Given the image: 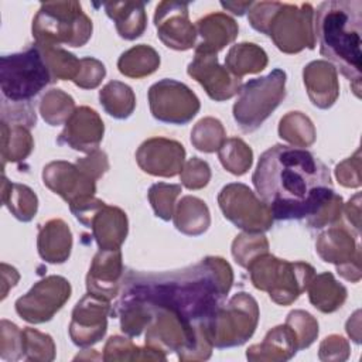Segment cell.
<instances>
[{"label":"cell","instance_id":"ee69618b","mask_svg":"<svg viewBox=\"0 0 362 362\" xmlns=\"http://www.w3.org/2000/svg\"><path fill=\"white\" fill-rule=\"evenodd\" d=\"M24 356L23 349V329L16 324L0 321V358L3 361H17Z\"/></svg>","mask_w":362,"mask_h":362},{"label":"cell","instance_id":"e575fe53","mask_svg":"<svg viewBox=\"0 0 362 362\" xmlns=\"http://www.w3.org/2000/svg\"><path fill=\"white\" fill-rule=\"evenodd\" d=\"M279 136L293 147H308L315 141L317 133L313 122L301 112H288L280 119Z\"/></svg>","mask_w":362,"mask_h":362},{"label":"cell","instance_id":"b9f144b4","mask_svg":"<svg viewBox=\"0 0 362 362\" xmlns=\"http://www.w3.org/2000/svg\"><path fill=\"white\" fill-rule=\"evenodd\" d=\"M181 192V185L156 182L148 189V201L154 214L163 221H170L174 214L175 199Z\"/></svg>","mask_w":362,"mask_h":362},{"label":"cell","instance_id":"e0dca14e","mask_svg":"<svg viewBox=\"0 0 362 362\" xmlns=\"http://www.w3.org/2000/svg\"><path fill=\"white\" fill-rule=\"evenodd\" d=\"M136 161L144 173L170 178L181 173L185 163V148L175 140L151 137L137 148Z\"/></svg>","mask_w":362,"mask_h":362},{"label":"cell","instance_id":"db71d44e","mask_svg":"<svg viewBox=\"0 0 362 362\" xmlns=\"http://www.w3.org/2000/svg\"><path fill=\"white\" fill-rule=\"evenodd\" d=\"M253 1H221V6L233 13L235 16H243L252 7Z\"/></svg>","mask_w":362,"mask_h":362},{"label":"cell","instance_id":"681fc988","mask_svg":"<svg viewBox=\"0 0 362 362\" xmlns=\"http://www.w3.org/2000/svg\"><path fill=\"white\" fill-rule=\"evenodd\" d=\"M349 356V344L341 335H329L322 339L318 349L321 361H345Z\"/></svg>","mask_w":362,"mask_h":362},{"label":"cell","instance_id":"f1b7e54d","mask_svg":"<svg viewBox=\"0 0 362 362\" xmlns=\"http://www.w3.org/2000/svg\"><path fill=\"white\" fill-rule=\"evenodd\" d=\"M266 51L253 42H239L229 48L225 57L226 69L240 78L247 74H257L267 66Z\"/></svg>","mask_w":362,"mask_h":362},{"label":"cell","instance_id":"ba28073f","mask_svg":"<svg viewBox=\"0 0 362 362\" xmlns=\"http://www.w3.org/2000/svg\"><path fill=\"white\" fill-rule=\"evenodd\" d=\"M286 72L273 69L269 75L249 79L242 85L233 103V119L245 133L255 132L286 96Z\"/></svg>","mask_w":362,"mask_h":362},{"label":"cell","instance_id":"d4e9b609","mask_svg":"<svg viewBox=\"0 0 362 362\" xmlns=\"http://www.w3.org/2000/svg\"><path fill=\"white\" fill-rule=\"evenodd\" d=\"M38 255L48 263H64L72 249V233L62 219H49L38 229Z\"/></svg>","mask_w":362,"mask_h":362},{"label":"cell","instance_id":"4dcf8cb0","mask_svg":"<svg viewBox=\"0 0 362 362\" xmlns=\"http://www.w3.org/2000/svg\"><path fill=\"white\" fill-rule=\"evenodd\" d=\"M160 66L158 52L146 44H139L124 51L117 61L119 72L129 78H144L151 75Z\"/></svg>","mask_w":362,"mask_h":362},{"label":"cell","instance_id":"7402d4cb","mask_svg":"<svg viewBox=\"0 0 362 362\" xmlns=\"http://www.w3.org/2000/svg\"><path fill=\"white\" fill-rule=\"evenodd\" d=\"M86 228L92 229V235L99 249L113 250L120 249L122 243L124 242L129 223L124 211L117 206L103 204L92 214Z\"/></svg>","mask_w":362,"mask_h":362},{"label":"cell","instance_id":"f35d334b","mask_svg":"<svg viewBox=\"0 0 362 362\" xmlns=\"http://www.w3.org/2000/svg\"><path fill=\"white\" fill-rule=\"evenodd\" d=\"M226 140V133L221 120L215 117L201 119L191 132L192 146L202 153H215Z\"/></svg>","mask_w":362,"mask_h":362},{"label":"cell","instance_id":"f907efd6","mask_svg":"<svg viewBox=\"0 0 362 362\" xmlns=\"http://www.w3.org/2000/svg\"><path fill=\"white\" fill-rule=\"evenodd\" d=\"M75 164L78 165V168L81 171H83L86 175H89L95 181L99 180L109 170L107 156L105 151H102L99 148L88 153V156H85L82 158H78Z\"/></svg>","mask_w":362,"mask_h":362},{"label":"cell","instance_id":"f6af8a7d","mask_svg":"<svg viewBox=\"0 0 362 362\" xmlns=\"http://www.w3.org/2000/svg\"><path fill=\"white\" fill-rule=\"evenodd\" d=\"M181 184L188 189H201L208 185L211 180V168L206 161L192 157L184 163L180 173Z\"/></svg>","mask_w":362,"mask_h":362},{"label":"cell","instance_id":"484cf974","mask_svg":"<svg viewBox=\"0 0 362 362\" xmlns=\"http://www.w3.org/2000/svg\"><path fill=\"white\" fill-rule=\"evenodd\" d=\"M103 7L122 38L132 41L144 33L147 16L143 1H115L105 3Z\"/></svg>","mask_w":362,"mask_h":362},{"label":"cell","instance_id":"cb8c5ba5","mask_svg":"<svg viewBox=\"0 0 362 362\" xmlns=\"http://www.w3.org/2000/svg\"><path fill=\"white\" fill-rule=\"evenodd\" d=\"M298 351L297 337L294 331L287 325H277L270 329L263 342L252 345L246 351V358L249 361H287L296 355Z\"/></svg>","mask_w":362,"mask_h":362},{"label":"cell","instance_id":"816d5d0a","mask_svg":"<svg viewBox=\"0 0 362 362\" xmlns=\"http://www.w3.org/2000/svg\"><path fill=\"white\" fill-rule=\"evenodd\" d=\"M351 226H354L355 233H359V219H361V194H355L342 208Z\"/></svg>","mask_w":362,"mask_h":362},{"label":"cell","instance_id":"8fae6325","mask_svg":"<svg viewBox=\"0 0 362 362\" xmlns=\"http://www.w3.org/2000/svg\"><path fill=\"white\" fill-rule=\"evenodd\" d=\"M154 119L170 124H187L199 112L198 96L182 82L161 79L153 83L147 93Z\"/></svg>","mask_w":362,"mask_h":362},{"label":"cell","instance_id":"30bf717a","mask_svg":"<svg viewBox=\"0 0 362 362\" xmlns=\"http://www.w3.org/2000/svg\"><path fill=\"white\" fill-rule=\"evenodd\" d=\"M218 204L223 216L245 232L263 233L273 225L270 208L242 182L225 185L218 195Z\"/></svg>","mask_w":362,"mask_h":362},{"label":"cell","instance_id":"d590c367","mask_svg":"<svg viewBox=\"0 0 362 362\" xmlns=\"http://www.w3.org/2000/svg\"><path fill=\"white\" fill-rule=\"evenodd\" d=\"M222 167L233 175H243L253 163L252 148L239 137H230L223 141L218 150Z\"/></svg>","mask_w":362,"mask_h":362},{"label":"cell","instance_id":"83f0119b","mask_svg":"<svg viewBox=\"0 0 362 362\" xmlns=\"http://www.w3.org/2000/svg\"><path fill=\"white\" fill-rule=\"evenodd\" d=\"M307 291L310 303L318 311L325 314L337 311L346 300L345 286L337 281L334 274L329 272L314 276L308 284Z\"/></svg>","mask_w":362,"mask_h":362},{"label":"cell","instance_id":"8d00e7d4","mask_svg":"<svg viewBox=\"0 0 362 362\" xmlns=\"http://www.w3.org/2000/svg\"><path fill=\"white\" fill-rule=\"evenodd\" d=\"M75 110V102L71 95L61 89H49L40 100V113L49 126L65 124Z\"/></svg>","mask_w":362,"mask_h":362},{"label":"cell","instance_id":"d6986e66","mask_svg":"<svg viewBox=\"0 0 362 362\" xmlns=\"http://www.w3.org/2000/svg\"><path fill=\"white\" fill-rule=\"evenodd\" d=\"M105 126L98 112L89 106H79L65 122L57 143L82 153H90L99 147Z\"/></svg>","mask_w":362,"mask_h":362},{"label":"cell","instance_id":"5bb4252c","mask_svg":"<svg viewBox=\"0 0 362 362\" xmlns=\"http://www.w3.org/2000/svg\"><path fill=\"white\" fill-rule=\"evenodd\" d=\"M112 311L109 300L85 294L74 307L69 337L76 346L86 348L99 342L107 329V315Z\"/></svg>","mask_w":362,"mask_h":362},{"label":"cell","instance_id":"836d02e7","mask_svg":"<svg viewBox=\"0 0 362 362\" xmlns=\"http://www.w3.org/2000/svg\"><path fill=\"white\" fill-rule=\"evenodd\" d=\"M103 361H165L167 355L151 346H136L129 338L110 337L103 348Z\"/></svg>","mask_w":362,"mask_h":362},{"label":"cell","instance_id":"60d3db41","mask_svg":"<svg viewBox=\"0 0 362 362\" xmlns=\"http://www.w3.org/2000/svg\"><path fill=\"white\" fill-rule=\"evenodd\" d=\"M266 252H269V242L263 233L245 232L238 235L232 242V256L245 269L256 256Z\"/></svg>","mask_w":362,"mask_h":362},{"label":"cell","instance_id":"9c48e42d","mask_svg":"<svg viewBox=\"0 0 362 362\" xmlns=\"http://www.w3.org/2000/svg\"><path fill=\"white\" fill-rule=\"evenodd\" d=\"M257 321V301L245 291L236 293L211 321V342L218 349L239 346L253 335Z\"/></svg>","mask_w":362,"mask_h":362},{"label":"cell","instance_id":"11a10c76","mask_svg":"<svg viewBox=\"0 0 362 362\" xmlns=\"http://www.w3.org/2000/svg\"><path fill=\"white\" fill-rule=\"evenodd\" d=\"M359 315H361V311L359 310L355 311V325L351 318L346 322V332L356 344L361 342V318H359Z\"/></svg>","mask_w":362,"mask_h":362},{"label":"cell","instance_id":"f5cc1de1","mask_svg":"<svg viewBox=\"0 0 362 362\" xmlns=\"http://www.w3.org/2000/svg\"><path fill=\"white\" fill-rule=\"evenodd\" d=\"M20 279V274L17 270L6 263H1V300L6 298L10 287H14Z\"/></svg>","mask_w":362,"mask_h":362},{"label":"cell","instance_id":"7bdbcfd3","mask_svg":"<svg viewBox=\"0 0 362 362\" xmlns=\"http://www.w3.org/2000/svg\"><path fill=\"white\" fill-rule=\"evenodd\" d=\"M286 324L294 331L297 337L298 351L308 348L318 335V322L307 311H303V310L290 311L286 318Z\"/></svg>","mask_w":362,"mask_h":362},{"label":"cell","instance_id":"7c38bea8","mask_svg":"<svg viewBox=\"0 0 362 362\" xmlns=\"http://www.w3.org/2000/svg\"><path fill=\"white\" fill-rule=\"evenodd\" d=\"M71 284L62 276H47L38 280L27 294L16 301V313L30 324L49 321L69 300Z\"/></svg>","mask_w":362,"mask_h":362},{"label":"cell","instance_id":"4fadbf2b","mask_svg":"<svg viewBox=\"0 0 362 362\" xmlns=\"http://www.w3.org/2000/svg\"><path fill=\"white\" fill-rule=\"evenodd\" d=\"M358 235L344 226L334 223L322 232L315 243L318 256L337 267L341 277L351 283L361 280V247L356 242Z\"/></svg>","mask_w":362,"mask_h":362},{"label":"cell","instance_id":"5b68a950","mask_svg":"<svg viewBox=\"0 0 362 362\" xmlns=\"http://www.w3.org/2000/svg\"><path fill=\"white\" fill-rule=\"evenodd\" d=\"M31 30L38 45L82 47L92 37V20L79 1H45L33 18Z\"/></svg>","mask_w":362,"mask_h":362},{"label":"cell","instance_id":"d6a6232c","mask_svg":"<svg viewBox=\"0 0 362 362\" xmlns=\"http://www.w3.org/2000/svg\"><path fill=\"white\" fill-rule=\"evenodd\" d=\"M99 102L105 112L115 119H127L136 107L133 89L120 81L107 82L99 90Z\"/></svg>","mask_w":362,"mask_h":362},{"label":"cell","instance_id":"8992f818","mask_svg":"<svg viewBox=\"0 0 362 362\" xmlns=\"http://www.w3.org/2000/svg\"><path fill=\"white\" fill-rule=\"evenodd\" d=\"M250 280L257 290L267 291L279 305H290L307 288L315 270L305 262H287L269 252L256 256L249 266Z\"/></svg>","mask_w":362,"mask_h":362},{"label":"cell","instance_id":"7a4b0ae2","mask_svg":"<svg viewBox=\"0 0 362 362\" xmlns=\"http://www.w3.org/2000/svg\"><path fill=\"white\" fill-rule=\"evenodd\" d=\"M252 182L277 221L308 219L335 192L329 170L318 157L283 144L262 153Z\"/></svg>","mask_w":362,"mask_h":362},{"label":"cell","instance_id":"9a60e30c","mask_svg":"<svg viewBox=\"0 0 362 362\" xmlns=\"http://www.w3.org/2000/svg\"><path fill=\"white\" fill-rule=\"evenodd\" d=\"M188 75L195 79L216 102H223L239 93L242 79L230 74L226 66L219 65L218 57L214 52L195 49V55L187 68Z\"/></svg>","mask_w":362,"mask_h":362},{"label":"cell","instance_id":"bcb514c9","mask_svg":"<svg viewBox=\"0 0 362 362\" xmlns=\"http://www.w3.org/2000/svg\"><path fill=\"white\" fill-rule=\"evenodd\" d=\"M342 208H344L342 197L334 192L331 198L311 218L305 219V222L313 229H322L325 226H331L341 221Z\"/></svg>","mask_w":362,"mask_h":362},{"label":"cell","instance_id":"4316f807","mask_svg":"<svg viewBox=\"0 0 362 362\" xmlns=\"http://www.w3.org/2000/svg\"><path fill=\"white\" fill-rule=\"evenodd\" d=\"M174 226L189 236H198L206 232L211 223L209 209L206 204L192 195L182 197L173 214Z\"/></svg>","mask_w":362,"mask_h":362},{"label":"cell","instance_id":"74e56055","mask_svg":"<svg viewBox=\"0 0 362 362\" xmlns=\"http://www.w3.org/2000/svg\"><path fill=\"white\" fill-rule=\"evenodd\" d=\"M38 45V44H37ZM41 47L51 76L55 81H74L79 72L81 59L61 47Z\"/></svg>","mask_w":362,"mask_h":362},{"label":"cell","instance_id":"ffe728a7","mask_svg":"<svg viewBox=\"0 0 362 362\" xmlns=\"http://www.w3.org/2000/svg\"><path fill=\"white\" fill-rule=\"evenodd\" d=\"M124 276L122 250H102L95 255L86 274V290L90 294L112 300L120 293Z\"/></svg>","mask_w":362,"mask_h":362},{"label":"cell","instance_id":"6da1fadb","mask_svg":"<svg viewBox=\"0 0 362 362\" xmlns=\"http://www.w3.org/2000/svg\"><path fill=\"white\" fill-rule=\"evenodd\" d=\"M230 264L206 256L185 269L165 273L127 270L117 301H134L146 308H165L197 329L209 334V325L232 288ZM211 338V337H209Z\"/></svg>","mask_w":362,"mask_h":362},{"label":"cell","instance_id":"ab89813d","mask_svg":"<svg viewBox=\"0 0 362 362\" xmlns=\"http://www.w3.org/2000/svg\"><path fill=\"white\" fill-rule=\"evenodd\" d=\"M23 349L24 358L28 361L49 362L55 358V344L52 338L31 327L23 329Z\"/></svg>","mask_w":362,"mask_h":362},{"label":"cell","instance_id":"603a6c76","mask_svg":"<svg viewBox=\"0 0 362 362\" xmlns=\"http://www.w3.org/2000/svg\"><path fill=\"white\" fill-rule=\"evenodd\" d=\"M197 35L201 37V42L195 49L218 54L228 44L233 42L238 37V23L225 13H211L199 18L195 24Z\"/></svg>","mask_w":362,"mask_h":362},{"label":"cell","instance_id":"2e32d148","mask_svg":"<svg viewBox=\"0 0 362 362\" xmlns=\"http://www.w3.org/2000/svg\"><path fill=\"white\" fill-rule=\"evenodd\" d=\"M188 3L160 1L154 13V25L161 42L175 51H187L195 45L197 28L189 21Z\"/></svg>","mask_w":362,"mask_h":362},{"label":"cell","instance_id":"7dc6e473","mask_svg":"<svg viewBox=\"0 0 362 362\" xmlns=\"http://www.w3.org/2000/svg\"><path fill=\"white\" fill-rule=\"evenodd\" d=\"M105 75H106V68L99 59L93 57H85V58H81L79 72L72 82L82 89H93L99 86Z\"/></svg>","mask_w":362,"mask_h":362},{"label":"cell","instance_id":"c3c4849f","mask_svg":"<svg viewBox=\"0 0 362 362\" xmlns=\"http://www.w3.org/2000/svg\"><path fill=\"white\" fill-rule=\"evenodd\" d=\"M335 177L338 182L346 188L361 187V150L358 148L354 156L341 161L335 167Z\"/></svg>","mask_w":362,"mask_h":362},{"label":"cell","instance_id":"277c9868","mask_svg":"<svg viewBox=\"0 0 362 362\" xmlns=\"http://www.w3.org/2000/svg\"><path fill=\"white\" fill-rule=\"evenodd\" d=\"M247 20L256 31L269 35L281 52L297 54L315 47L314 7L310 3L253 1Z\"/></svg>","mask_w":362,"mask_h":362},{"label":"cell","instance_id":"52a82bcc","mask_svg":"<svg viewBox=\"0 0 362 362\" xmlns=\"http://www.w3.org/2000/svg\"><path fill=\"white\" fill-rule=\"evenodd\" d=\"M54 82L41 47L35 42L24 51L0 58V88L3 100L31 103L48 83Z\"/></svg>","mask_w":362,"mask_h":362},{"label":"cell","instance_id":"44dd1931","mask_svg":"<svg viewBox=\"0 0 362 362\" xmlns=\"http://www.w3.org/2000/svg\"><path fill=\"white\" fill-rule=\"evenodd\" d=\"M303 79L311 103L320 109L331 107L339 96L337 69L328 61H313L303 69Z\"/></svg>","mask_w":362,"mask_h":362},{"label":"cell","instance_id":"f546056e","mask_svg":"<svg viewBox=\"0 0 362 362\" xmlns=\"http://www.w3.org/2000/svg\"><path fill=\"white\" fill-rule=\"evenodd\" d=\"M1 199L11 215L21 222H30L37 214L38 198L34 191L24 184L8 181L6 175L1 182Z\"/></svg>","mask_w":362,"mask_h":362},{"label":"cell","instance_id":"3957f363","mask_svg":"<svg viewBox=\"0 0 362 362\" xmlns=\"http://www.w3.org/2000/svg\"><path fill=\"white\" fill-rule=\"evenodd\" d=\"M314 33L320 52L348 81L361 98L362 1L328 0L314 11Z\"/></svg>","mask_w":362,"mask_h":362},{"label":"cell","instance_id":"1f68e13d","mask_svg":"<svg viewBox=\"0 0 362 362\" xmlns=\"http://www.w3.org/2000/svg\"><path fill=\"white\" fill-rule=\"evenodd\" d=\"M34 140L30 129L23 124H8L1 122V161L18 163L25 160L33 151Z\"/></svg>","mask_w":362,"mask_h":362},{"label":"cell","instance_id":"ac0fdd59","mask_svg":"<svg viewBox=\"0 0 362 362\" xmlns=\"http://www.w3.org/2000/svg\"><path fill=\"white\" fill-rule=\"evenodd\" d=\"M42 182L68 205L93 197L96 181L68 161H51L42 168Z\"/></svg>","mask_w":362,"mask_h":362}]
</instances>
